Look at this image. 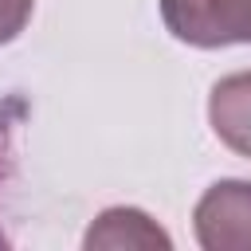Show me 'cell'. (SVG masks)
<instances>
[{"label": "cell", "mask_w": 251, "mask_h": 251, "mask_svg": "<svg viewBox=\"0 0 251 251\" xmlns=\"http://www.w3.org/2000/svg\"><path fill=\"white\" fill-rule=\"evenodd\" d=\"M208 122L216 129V137L239 153L251 157V71L227 75L212 86L208 94Z\"/></svg>", "instance_id": "cell-3"}, {"label": "cell", "mask_w": 251, "mask_h": 251, "mask_svg": "<svg viewBox=\"0 0 251 251\" xmlns=\"http://www.w3.org/2000/svg\"><path fill=\"white\" fill-rule=\"evenodd\" d=\"M161 20L192 47L251 43V0H161Z\"/></svg>", "instance_id": "cell-1"}, {"label": "cell", "mask_w": 251, "mask_h": 251, "mask_svg": "<svg viewBox=\"0 0 251 251\" xmlns=\"http://www.w3.org/2000/svg\"><path fill=\"white\" fill-rule=\"evenodd\" d=\"M86 247H161L169 251L173 239L137 208H106L90 231H86Z\"/></svg>", "instance_id": "cell-4"}, {"label": "cell", "mask_w": 251, "mask_h": 251, "mask_svg": "<svg viewBox=\"0 0 251 251\" xmlns=\"http://www.w3.org/2000/svg\"><path fill=\"white\" fill-rule=\"evenodd\" d=\"M192 227L204 251H251V180L212 184L196 200Z\"/></svg>", "instance_id": "cell-2"}, {"label": "cell", "mask_w": 251, "mask_h": 251, "mask_svg": "<svg viewBox=\"0 0 251 251\" xmlns=\"http://www.w3.org/2000/svg\"><path fill=\"white\" fill-rule=\"evenodd\" d=\"M31 8H35V0H0V47L12 43L27 27Z\"/></svg>", "instance_id": "cell-5"}]
</instances>
